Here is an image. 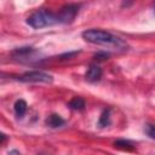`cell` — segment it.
I'll return each mask as SVG.
<instances>
[{
  "label": "cell",
  "instance_id": "1",
  "mask_svg": "<svg viewBox=\"0 0 155 155\" xmlns=\"http://www.w3.org/2000/svg\"><path fill=\"white\" fill-rule=\"evenodd\" d=\"M81 36L85 41L96 44V45H103V46H110L115 47L117 50H126L127 42L121 39L120 36L114 35L110 31L102 30V29H87L82 31Z\"/></svg>",
  "mask_w": 155,
  "mask_h": 155
},
{
  "label": "cell",
  "instance_id": "2",
  "mask_svg": "<svg viewBox=\"0 0 155 155\" xmlns=\"http://www.w3.org/2000/svg\"><path fill=\"white\" fill-rule=\"evenodd\" d=\"M58 16L48 10H38L27 18V24L33 29H41L45 27H52L58 24Z\"/></svg>",
  "mask_w": 155,
  "mask_h": 155
},
{
  "label": "cell",
  "instance_id": "3",
  "mask_svg": "<svg viewBox=\"0 0 155 155\" xmlns=\"http://www.w3.org/2000/svg\"><path fill=\"white\" fill-rule=\"evenodd\" d=\"M18 81L22 82H44V84H51L53 81V76L40 70H30L25 71L22 75L16 78Z\"/></svg>",
  "mask_w": 155,
  "mask_h": 155
},
{
  "label": "cell",
  "instance_id": "4",
  "mask_svg": "<svg viewBox=\"0 0 155 155\" xmlns=\"http://www.w3.org/2000/svg\"><path fill=\"white\" fill-rule=\"evenodd\" d=\"M39 56H40V52L38 50H35L34 47H30V46L19 47V48H16L12 52L13 59L19 61V62H25V63L39 61L40 59Z\"/></svg>",
  "mask_w": 155,
  "mask_h": 155
},
{
  "label": "cell",
  "instance_id": "5",
  "mask_svg": "<svg viewBox=\"0 0 155 155\" xmlns=\"http://www.w3.org/2000/svg\"><path fill=\"white\" fill-rule=\"evenodd\" d=\"M78 12H79V5H76V4H68V5H64V6L61 8V11L57 13L59 23H63V24H69V23H71V22L75 19Z\"/></svg>",
  "mask_w": 155,
  "mask_h": 155
},
{
  "label": "cell",
  "instance_id": "6",
  "mask_svg": "<svg viewBox=\"0 0 155 155\" xmlns=\"http://www.w3.org/2000/svg\"><path fill=\"white\" fill-rule=\"evenodd\" d=\"M102 74H103V71H102V68H101L99 65H97V64H91V65L88 67L86 74H85V79H86L88 82H92V84H93V82H97V81L101 80Z\"/></svg>",
  "mask_w": 155,
  "mask_h": 155
},
{
  "label": "cell",
  "instance_id": "7",
  "mask_svg": "<svg viewBox=\"0 0 155 155\" xmlns=\"http://www.w3.org/2000/svg\"><path fill=\"white\" fill-rule=\"evenodd\" d=\"M46 125L51 128H58L65 125V120L59 116L58 114H51L47 119H46Z\"/></svg>",
  "mask_w": 155,
  "mask_h": 155
},
{
  "label": "cell",
  "instance_id": "8",
  "mask_svg": "<svg viewBox=\"0 0 155 155\" xmlns=\"http://www.w3.org/2000/svg\"><path fill=\"white\" fill-rule=\"evenodd\" d=\"M13 108H15L16 116L21 119V117H23L25 115V113L28 110V104H27V102L24 99H17L15 105H13Z\"/></svg>",
  "mask_w": 155,
  "mask_h": 155
},
{
  "label": "cell",
  "instance_id": "9",
  "mask_svg": "<svg viewBox=\"0 0 155 155\" xmlns=\"http://www.w3.org/2000/svg\"><path fill=\"white\" fill-rule=\"evenodd\" d=\"M68 107L73 110H78V111H82L86 107V103H85V99L81 98V97H74L69 103H68Z\"/></svg>",
  "mask_w": 155,
  "mask_h": 155
},
{
  "label": "cell",
  "instance_id": "10",
  "mask_svg": "<svg viewBox=\"0 0 155 155\" xmlns=\"http://www.w3.org/2000/svg\"><path fill=\"white\" fill-rule=\"evenodd\" d=\"M110 125V109H104L99 116L98 126L99 127H107Z\"/></svg>",
  "mask_w": 155,
  "mask_h": 155
},
{
  "label": "cell",
  "instance_id": "11",
  "mask_svg": "<svg viewBox=\"0 0 155 155\" xmlns=\"http://www.w3.org/2000/svg\"><path fill=\"white\" fill-rule=\"evenodd\" d=\"M114 145L119 149H122V150H133L134 149L133 143L130 140H126V139H117V140H115Z\"/></svg>",
  "mask_w": 155,
  "mask_h": 155
},
{
  "label": "cell",
  "instance_id": "12",
  "mask_svg": "<svg viewBox=\"0 0 155 155\" xmlns=\"http://www.w3.org/2000/svg\"><path fill=\"white\" fill-rule=\"evenodd\" d=\"M109 57H110V53H109V52H105V51H98V52L94 53V56H93L94 61H97V62L107 61Z\"/></svg>",
  "mask_w": 155,
  "mask_h": 155
},
{
  "label": "cell",
  "instance_id": "13",
  "mask_svg": "<svg viewBox=\"0 0 155 155\" xmlns=\"http://www.w3.org/2000/svg\"><path fill=\"white\" fill-rule=\"evenodd\" d=\"M144 132H145V134H147L149 138L154 139L155 132H154V125H153V124H145V125H144Z\"/></svg>",
  "mask_w": 155,
  "mask_h": 155
},
{
  "label": "cell",
  "instance_id": "14",
  "mask_svg": "<svg viewBox=\"0 0 155 155\" xmlns=\"http://www.w3.org/2000/svg\"><path fill=\"white\" fill-rule=\"evenodd\" d=\"M79 53V51H73V52H68V53H64L61 56V59H70L73 58L74 56H76Z\"/></svg>",
  "mask_w": 155,
  "mask_h": 155
},
{
  "label": "cell",
  "instance_id": "15",
  "mask_svg": "<svg viewBox=\"0 0 155 155\" xmlns=\"http://www.w3.org/2000/svg\"><path fill=\"white\" fill-rule=\"evenodd\" d=\"M6 140H7L6 134H5V133H2V132H0V145H1V144H4Z\"/></svg>",
  "mask_w": 155,
  "mask_h": 155
},
{
  "label": "cell",
  "instance_id": "16",
  "mask_svg": "<svg viewBox=\"0 0 155 155\" xmlns=\"http://www.w3.org/2000/svg\"><path fill=\"white\" fill-rule=\"evenodd\" d=\"M8 155H21V153H19L18 150H11V151L8 153Z\"/></svg>",
  "mask_w": 155,
  "mask_h": 155
}]
</instances>
